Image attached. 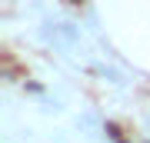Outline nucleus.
I'll list each match as a JSON object with an SVG mask.
<instances>
[]
</instances>
